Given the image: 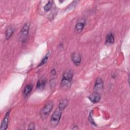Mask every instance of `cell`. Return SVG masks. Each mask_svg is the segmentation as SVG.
<instances>
[{"instance_id": "1", "label": "cell", "mask_w": 130, "mask_h": 130, "mask_svg": "<svg viewBox=\"0 0 130 130\" xmlns=\"http://www.w3.org/2000/svg\"><path fill=\"white\" fill-rule=\"evenodd\" d=\"M73 73L71 70L66 71L63 75L62 80L60 82V88L62 90L68 89L72 83Z\"/></svg>"}, {"instance_id": "2", "label": "cell", "mask_w": 130, "mask_h": 130, "mask_svg": "<svg viewBox=\"0 0 130 130\" xmlns=\"http://www.w3.org/2000/svg\"><path fill=\"white\" fill-rule=\"evenodd\" d=\"M53 104L52 102H49L44 106L40 112V116L42 119H45L47 118L53 108Z\"/></svg>"}, {"instance_id": "3", "label": "cell", "mask_w": 130, "mask_h": 130, "mask_svg": "<svg viewBox=\"0 0 130 130\" xmlns=\"http://www.w3.org/2000/svg\"><path fill=\"white\" fill-rule=\"evenodd\" d=\"M61 117L60 110H56L53 113L50 119V124L52 127H55L58 124Z\"/></svg>"}, {"instance_id": "4", "label": "cell", "mask_w": 130, "mask_h": 130, "mask_svg": "<svg viewBox=\"0 0 130 130\" xmlns=\"http://www.w3.org/2000/svg\"><path fill=\"white\" fill-rule=\"evenodd\" d=\"M103 82L102 79L100 78H98L96 79L94 86L93 87V91L95 92H97L98 93H100V92H102L103 89Z\"/></svg>"}, {"instance_id": "5", "label": "cell", "mask_w": 130, "mask_h": 130, "mask_svg": "<svg viewBox=\"0 0 130 130\" xmlns=\"http://www.w3.org/2000/svg\"><path fill=\"white\" fill-rule=\"evenodd\" d=\"M29 27H30V24L29 23H25L22 27L20 32V38L22 41H24L25 40V38L27 37L29 32Z\"/></svg>"}, {"instance_id": "6", "label": "cell", "mask_w": 130, "mask_h": 130, "mask_svg": "<svg viewBox=\"0 0 130 130\" xmlns=\"http://www.w3.org/2000/svg\"><path fill=\"white\" fill-rule=\"evenodd\" d=\"M10 110H9L6 114L2 122L1 125V128L0 129L1 130H5L7 128L8 123H9V116H10Z\"/></svg>"}, {"instance_id": "7", "label": "cell", "mask_w": 130, "mask_h": 130, "mask_svg": "<svg viewBox=\"0 0 130 130\" xmlns=\"http://www.w3.org/2000/svg\"><path fill=\"white\" fill-rule=\"evenodd\" d=\"M71 59L73 62L76 66H78L81 63V56L79 53H73L71 55Z\"/></svg>"}, {"instance_id": "8", "label": "cell", "mask_w": 130, "mask_h": 130, "mask_svg": "<svg viewBox=\"0 0 130 130\" xmlns=\"http://www.w3.org/2000/svg\"><path fill=\"white\" fill-rule=\"evenodd\" d=\"M89 99L92 103H96L99 102L101 99V95L99 93L94 92L92 94L90 95L88 97Z\"/></svg>"}, {"instance_id": "9", "label": "cell", "mask_w": 130, "mask_h": 130, "mask_svg": "<svg viewBox=\"0 0 130 130\" xmlns=\"http://www.w3.org/2000/svg\"><path fill=\"white\" fill-rule=\"evenodd\" d=\"M85 25V23L84 22H78L76 25H75V30L77 33H80L81 32L84 27Z\"/></svg>"}, {"instance_id": "10", "label": "cell", "mask_w": 130, "mask_h": 130, "mask_svg": "<svg viewBox=\"0 0 130 130\" xmlns=\"http://www.w3.org/2000/svg\"><path fill=\"white\" fill-rule=\"evenodd\" d=\"M68 100L66 99H61L59 103V105H58V108L61 111L63 110L67 106L68 104Z\"/></svg>"}, {"instance_id": "11", "label": "cell", "mask_w": 130, "mask_h": 130, "mask_svg": "<svg viewBox=\"0 0 130 130\" xmlns=\"http://www.w3.org/2000/svg\"><path fill=\"white\" fill-rule=\"evenodd\" d=\"M45 84H46V80L44 78H42L38 80L36 87L38 89H41L44 88Z\"/></svg>"}, {"instance_id": "12", "label": "cell", "mask_w": 130, "mask_h": 130, "mask_svg": "<svg viewBox=\"0 0 130 130\" xmlns=\"http://www.w3.org/2000/svg\"><path fill=\"white\" fill-rule=\"evenodd\" d=\"M32 89V84H28L26 85V86L25 87L23 90V94L25 96H27L29 93L31 91Z\"/></svg>"}, {"instance_id": "13", "label": "cell", "mask_w": 130, "mask_h": 130, "mask_svg": "<svg viewBox=\"0 0 130 130\" xmlns=\"http://www.w3.org/2000/svg\"><path fill=\"white\" fill-rule=\"evenodd\" d=\"M14 31V28L13 27H9L6 31V38L7 40H8L11 36L13 35Z\"/></svg>"}, {"instance_id": "14", "label": "cell", "mask_w": 130, "mask_h": 130, "mask_svg": "<svg viewBox=\"0 0 130 130\" xmlns=\"http://www.w3.org/2000/svg\"><path fill=\"white\" fill-rule=\"evenodd\" d=\"M106 42L108 44H112L114 42V37L112 34H109L106 38Z\"/></svg>"}, {"instance_id": "15", "label": "cell", "mask_w": 130, "mask_h": 130, "mask_svg": "<svg viewBox=\"0 0 130 130\" xmlns=\"http://www.w3.org/2000/svg\"><path fill=\"white\" fill-rule=\"evenodd\" d=\"M52 2H51V1L48 2L46 4V5L44 6V11H46V12L48 11L51 9V8L52 7Z\"/></svg>"}, {"instance_id": "16", "label": "cell", "mask_w": 130, "mask_h": 130, "mask_svg": "<svg viewBox=\"0 0 130 130\" xmlns=\"http://www.w3.org/2000/svg\"><path fill=\"white\" fill-rule=\"evenodd\" d=\"M48 58H49V55H48V54H47L43 59H42V60L41 61V62H40V64H39V66H38V67H40V66H42V65H43V64H44L45 63H46V62L47 61V60H48Z\"/></svg>"}, {"instance_id": "17", "label": "cell", "mask_w": 130, "mask_h": 130, "mask_svg": "<svg viewBox=\"0 0 130 130\" xmlns=\"http://www.w3.org/2000/svg\"><path fill=\"white\" fill-rule=\"evenodd\" d=\"M28 129H35V125L33 123H31L29 124L28 127Z\"/></svg>"}, {"instance_id": "18", "label": "cell", "mask_w": 130, "mask_h": 130, "mask_svg": "<svg viewBox=\"0 0 130 130\" xmlns=\"http://www.w3.org/2000/svg\"><path fill=\"white\" fill-rule=\"evenodd\" d=\"M89 120L90 121V122L93 124H94V122L92 120V116H91V114H90L89 116Z\"/></svg>"}]
</instances>
